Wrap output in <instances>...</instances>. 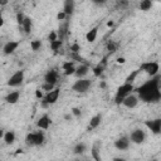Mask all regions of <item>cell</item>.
<instances>
[{
  "instance_id": "obj_1",
  "label": "cell",
  "mask_w": 161,
  "mask_h": 161,
  "mask_svg": "<svg viewBox=\"0 0 161 161\" xmlns=\"http://www.w3.org/2000/svg\"><path fill=\"white\" fill-rule=\"evenodd\" d=\"M138 97L143 102H158L161 98L160 92V75L156 74L137 89Z\"/></svg>"
},
{
  "instance_id": "obj_2",
  "label": "cell",
  "mask_w": 161,
  "mask_h": 161,
  "mask_svg": "<svg viewBox=\"0 0 161 161\" xmlns=\"http://www.w3.org/2000/svg\"><path fill=\"white\" fill-rule=\"evenodd\" d=\"M45 141V135L43 131H36V132H30L25 137V143L30 147L33 146H40Z\"/></svg>"
},
{
  "instance_id": "obj_3",
  "label": "cell",
  "mask_w": 161,
  "mask_h": 161,
  "mask_svg": "<svg viewBox=\"0 0 161 161\" xmlns=\"http://www.w3.org/2000/svg\"><path fill=\"white\" fill-rule=\"evenodd\" d=\"M135 88H133V84L132 83H123L121 87H118L117 88V92H116V96H114V102H116V104H121L122 103V101H123V98L126 97V96H128L130 93H132V91H133Z\"/></svg>"
},
{
  "instance_id": "obj_4",
  "label": "cell",
  "mask_w": 161,
  "mask_h": 161,
  "mask_svg": "<svg viewBox=\"0 0 161 161\" xmlns=\"http://www.w3.org/2000/svg\"><path fill=\"white\" fill-rule=\"evenodd\" d=\"M91 84H92V82L89 79H87V78H78V80H75L74 84L72 86V89L74 92H77V93H84V92H87L89 89Z\"/></svg>"
},
{
  "instance_id": "obj_5",
  "label": "cell",
  "mask_w": 161,
  "mask_h": 161,
  "mask_svg": "<svg viewBox=\"0 0 161 161\" xmlns=\"http://www.w3.org/2000/svg\"><path fill=\"white\" fill-rule=\"evenodd\" d=\"M158 69H160V67H158L157 62H146V63H142L141 67H140V70L146 72L151 77L158 74Z\"/></svg>"
},
{
  "instance_id": "obj_6",
  "label": "cell",
  "mask_w": 161,
  "mask_h": 161,
  "mask_svg": "<svg viewBox=\"0 0 161 161\" xmlns=\"http://www.w3.org/2000/svg\"><path fill=\"white\" fill-rule=\"evenodd\" d=\"M23 80H24V70H18L9 78L6 84L9 87H18L23 83Z\"/></svg>"
},
{
  "instance_id": "obj_7",
  "label": "cell",
  "mask_w": 161,
  "mask_h": 161,
  "mask_svg": "<svg viewBox=\"0 0 161 161\" xmlns=\"http://www.w3.org/2000/svg\"><path fill=\"white\" fill-rule=\"evenodd\" d=\"M145 138H146V133H145V131H142L141 128L133 130L132 133H131V136H130L131 142H133V143H136V145L142 143V142L145 141Z\"/></svg>"
},
{
  "instance_id": "obj_8",
  "label": "cell",
  "mask_w": 161,
  "mask_h": 161,
  "mask_svg": "<svg viewBox=\"0 0 161 161\" xmlns=\"http://www.w3.org/2000/svg\"><path fill=\"white\" fill-rule=\"evenodd\" d=\"M59 94H60V89H58V88H53L52 91H49V92L43 97V99L50 106V104H54V103L58 101Z\"/></svg>"
},
{
  "instance_id": "obj_9",
  "label": "cell",
  "mask_w": 161,
  "mask_h": 161,
  "mask_svg": "<svg viewBox=\"0 0 161 161\" xmlns=\"http://www.w3.org/2000/svg\"><path fill=\"white\" fill-rule=\"evenodd\" d=\"M137 103H138V97H137L136 94L130 93L128 96H126V97L123 98V101H122L121 104H123V106L127 107V108H135V107L137 106Z\"/></svg>"
},
{
  "instance_id": "obj_10",
  "label": "cell",
  "mask_w": 161,
  "mask_h": 161,
  "mask_svg": "<svg viewBox=\"0 0 161 161\" xmlns=\"http://www.w3.org/2000/svg\"><path fill=\"white\" fill-rule=\"evenodd\" d=\"M145 125H146V127H148V128L151 130V132L155 133V135H158V133L161 132V119H160V118H156V119H153V121H146Z\"/></svg>"
},
{
  "instance_id": "obj_11",
  "label": "cell",
  "mask_w": 161,
  "mask_h": 161,
  "mask_svg": "<svg viewBox=\"0 0 161 161\" xmlns=\"http://www.w3.org/2000/svg\"><path fill=\"white\" fill-rule=\"evenodd\" d=\"M114 147L119 151H125L130 147V138L128 137H119L118 140L114 141Z\"/></svg>"
},
{
  "instance_id": "obj_12",
  "label": "cell",
  "mask_w": 161,
  "mask_h": 161,
  "mask_svg": "<svg viewBox=\"0 0 161 161\" xmlns=\"http://www.w3.org/2000/svg\"><path fill=\"white\" fill-rule=\"evenodd\" d=\"M58 72L55 70V69H50V70H48L47 73H45V75H44V82H47V83H52V84H57V82H58Z\"/></svg>"
},
{
  "instance_id": "obj_13",
  "label": "cell",
  "mask_w": 161,
  "mask_h": 161,
  "mask_svg": "<svg viewBox=\"0 0 161 161\" xmlns=\"http://www.w3.org/2000/svg\"><path fill=\"white\" fill-rule=\"evenodd\" d=\"M18 47H19V42H13V40H10V42L5 43V45L3 47V52H4V54L9 55V54L14 53Z\"/></svg>"
},
{
  "instance_id": "obj_14",
  "label": "cell",
  "mask_w": 161,
  "mask_h": 161,
  "mask_svg": "<svg viewBox=\"0 0 161 161\" xmlns=\"http://www.w3.org/2000/svg\"><path fill=\"white\" fill-rule=\"evenodd\" d=\"M36 126L42 130H48L50 126V118L48 114H43L38 121H36Z\"/></svg>"
},
{
  "instance_id": "obj_15",
  "label": "cell",
  "mask_w": 161,
  "mask_h": 161,
  "mask_svg": "<svg viewBox=\"0 0 161 161\" xmlns=\"http://www.w3.org/2000/svg\"><path fill=\"white\" fill-rule=\"evenodd\" d=\"M74 8H75V3H74V0H64L63 11L65 13L67 16H70V15L74 13Z\"/></svg>"
},
{
  "instance_id": "obj_16",
  "label": "cell",
  "mask_w": 161,
  "mask_h": 161,
  "mask_svg": "<svg viewBox=\"0 0 161 161\" xmlns=\"http://www.w3.org/2000/svg\"><path fill=\"white\" fill-rule=\"evenodd\" d=\"M89 72V67L87 64H80L78 68H75L74 70V75L77 78H84Z\"/></svg>"
},
{
  "instance_id": "obj_17",
  "label": "cell",
  "mask_w": 161,
  "mask_h": 161,
  "mask_svg": "<svg viewBox=\"0 0 161 161\" xmlns=\"http://www.w3.org/2000/svg\"><path fill=\"white\" fill-rule=\"evenodd\" d=\"M106 65H107V58H103L102 62L98 63V64L93 68V74H94V77H101V74L103 73Z\"/></svg>"
},
{
  "instance_id": "obj_18",
  "label": "cell",
  "mask_w": 161,
  "mask_h": 161,
  "mask_svg": "<svg viewBox=\"0 0 161 161\" xmlns=\"http://www.w3.org/2000/svg\"><path fill=\"white\" fill-rule=\"evenodd\" d=\"M19 98H20V92L19 91H14V92H10L9 94H6L5 101H6V103L14 104V103H16L19 101Z\"/></svg>"
},
{
  "instance_id": "obj_19",
  "label": "cell",
  "mask_w": 161,
  "mask_h": 161,
  "mask_svg": "<svg viewBox=\"0 0 161 161\" xmlns=\"http://www.w3.org/2000/svg\"><path fill=\"white\" fill-rule=\"evenodd\" d=\"M62 68H63L65 75H72V74H74L75 68H74L73 62H70V60H69V62H64V63L62 64Z\"/></svg>"
},
{
  "instance_id": "obj_20",
  "label": "cell",
  "mask_w": 161,
  "mask_h": 161,
  "mask_svg": "<svg viewBox=\"0 0 161 161\" xmlns=\"http://www.w3.org/2000/svg\"><path fill=\"white\" fill-rule=\"evenodd\" d=\"M101 121H102V116L101 114H96L91 118L89 121V125H88V130H94L97 128L99 125H101Z\"/></svg>"
},
{
  "instance_id": "obj_21",
  "label": "cell",
  "mask_w": 161,
  "mask_h": 161,
  "mask_svg": "<svg viewBox=\"0 0 161 161\" xmlns=\"http://www.w3.org/2000/svg\"><path fill=\"white\" fill-rule=\"evenodd\" d=\"M97 34H98V26L92 28V29L86 34V39H87V42L93 43V42L96 40V38H97Z\"/></svg>"
},
{
  "instance_id": "obj_22",
  "label": "cell",
  "mask_w": 161,
  "mask_h": 161,
  "mask_svg": "<svg viewBox=\"0 0 161 161\" xmlns=\"http://www.w3.org/2000/svg\"><path fill=\"white\" fill-rule=\"evenodd\" d=\"M67 31H68V21L65 20V21L62 23L60 26H59V31L57 33V34H58V39L63 40V38L67 35Z\"/></svg>"
},
{
  "instance_id": "obj_23",
  "label": "cell",
  "mask_w": 161,
  "mask_h": 161,
  "mask_svg": "<svg viewBox=\"0 0 161 161\" xmlns=\"http://www.w3.org/2000/svg\"><path fill=\"white\" fill-rule=\"evenodd\" d=\"M31 25H33L31 24V19L28 18V16H25L24 20H23V24H21V28H23V30H24L25 34H29L31 31Z\"/></svg>"
},
{
  "instance_id": "obj_24",
  "label": "cell",
  "mask_w": 161,
  "mask_h": 161,
  "mask_svg": "<svg viewBox=\"0 0 161 161\" xmlns=\"http://www.w3.org/2000/svg\"><path fill=\"white\" fill-rule=\"evenodd\" d=\"M3 138H4V141H5L6 145H13L15 142V133L13 131H8V132L4 133V137Z\"/></svg>"
},
{
  "instance_id": "obj_25",
  "label": "cell",
  "mask_w": 161,
  "mask_h": 161,
  "mask_svg": "<svg viewBox=\"0 0 161 161\" xmlns=\"http://www.w3.org/2000/svg\"><path fill=\"white\" fill-rule=\"evenodd\" d=\"M138 8L142 11H148L152 8V0H141Z\"/></svg>"
},
{
  "instance_id": "obj_26",
  "label": "cell",
  "mask_w": 161,
  "mask_h": 161,
  "mask_svg": "<svg viewBox=\"0 0 161 161\" xmlns=\"http://www.w3.org/2000/svg\"><path fill=\"white\" fill-rule=\"evenodd\" d=\"M84 151H86V145H84L83 142L77 143V145L74 146V148H73V152H74L75 155H82Z\"/></svg>"
},
{
  "instance_id": "obj_27",
  "label": "cell",
  "mask_w": 161,
  "mask_h": 161,
  "mask_svg": "<svg viewBox=\"0 0 161 161\" xmlns=\"http://www.w3.org/2000/svg\"><path fill=\"white\" fill-rule=\"evenodd\" d=\"M62 44H63V40H60V39H55V40L50 42V49L54 50V52H57V50L62 47Z\"/></svg>"
},
{
  "instance_id": "obj_28",
  "label": "cell",
  "mask_w": 161,
  "mask_h": 161,
  "mask_svg": "<svg viewBox=\"0 0 161 161\" xmlns=\"http://www.w3.org/2000/svg\"><path fill=\"white\" fill-rule=\"evenodd\" d=\"M117 48H118V44H117L116 42H113V40H109V42L107 43V50H108L111 54H113V53L117 50Z\"/></svg>"
},
{
  "instance_id": "obj_29",
  "label": "cell",
  "mask_w": 161,
  "mask_h": 161,
  "mask_svg": "<svg viewBox=\"0 0 161 161\" xmlns=\"http://www.w3.org/2000/svg\"><path fill=\"white\" fill-rule=\"evenodd\" d=\"M40 47H42V42H40L39 39H34V40L30 42V48H31V50L36 52V50L40 49Z\"/></svg>"
},
{
  "instance_id": "obj_30",
  "label": "cell",
  "mask_w": 161,
  "mask_h": 161,
  "mask_svg": "<svg viewBox=\"0 0 161 161\" xmlns=\"http://www.w3.org/2000/svg\"><path fill=\"white\" fill-rule=\"evenodd\" d=\"M98 151H99V142H96L94 146L92 147V156L94 160H99V155H98Z\"/></svg>"
},
{
  "instance_id": "obj_31",
  "label": "cell",
  "mask_w": 161,
  "mask_h": 161,
  "mask_svg": "<svg viewBox=\"0 0 161 161\" xmlns=\"http://www.w3.org/2000/svg\"><path fill=\"white\" fill-rule=\"evenodd\" d=\"M141 70L140 69H137V70H133L127 78H126V83H133L135 82V79H136V77L138 75V73H140Z\"/></svg>"
},
{
  "instance_id": "obj_32",
  "label": "cell",
  "mask_w": 161,
  "mask_h": 161,
  "mask_svg": "<svg viewBox=\"0 0 161 161\" xmlns=\"http://www.w3.org/2000/svg\"><path fill=\"white\" fill-rule=\"evenodd\" d=\"M53 88H54V84H52V83H47V82H44V84L42 86V89H44V91H47V92L52 91Z\"/></svg>"
},
{
  "instance_id": "obj_33",
  "label": "cell",
  "mask_w": 161,
  "mask_h": 161,
  "mask_svg": "<svg viewBox=\"0 0 161 161\" xmlns=\"http://www.w3.org/2000/svg\"><path fill=\"white\" fill-rule=\"evenodd\" d=\"M79 50H80V47H79L78 43H73V44L70 45V52H72V53H78Z\"/></svg>"
},
{
  "instance_id": "obj_34",
  "label": "cell",
  "mask_w": 161,
  "mask_h": 161,
  "mask_svg": "<svg viewBox=\"0 0 161 161\" xmlns=\"http://www.w3.org/2000/svg\"><path fill=\"white\" fill-rule=\"evenodd\" d=\"M24 18H25V15H24L23 13H18V14H16V21H18V24H19L20 26H21V24H23Z\"/></svg>"
},
{
  "instance_id": "obj_35",
  "label": "cell",
  "mask_w": 161,
  "mask_h": 161,
  "mask_svg": "<svg viewBox=\"0 0 161 161\" xmlns=\"http://www.w3.org/2000/svg\"><path fill=\"white\" fill-rule=\"evenodd\" d=\"M48 38H49V42H53V40H55V39H58V34H57V31L52 30Z\"/></svg>"
},
{
  "instance_id": "obj_36",
  "label": "cell",
  "mask_w": 161,
  "mask_h": 161,
  "mask_svg": "<svg viewBox=\"0 0 161 161\" xmlns=\"http://www.w3.org/2000/svg\"><path fill=\"white\" fill-rule=\"evenodd\" d=\"M65 18H67V15H65V13H64L63 10L59 11L58 15H57V19H58V20H65Z\"/></svg>"
},
{
  "instance_id": "obj_37",
  "label": "cell",
  "mask_w": 161,
  "mask_h": 161,
  "mask_svg": "<svg viewBox=\"0 0 161 161\" xmlns=\"http://www.w3.org/2000/svg\"><path fill=\"white\" fill-rule=\"evenodd\" d=\"M72 114L75 116V117H79V116H80V109L77 108V107H73V108H72Z\"/></svg>"
},
{
  "instance_id": "obj_38",
  "label": "cell",
  "mask_w": 161,
  "mask_h": 161,
  "mask_svg": "<svg viewBox=\"0 0 161 161\" xmlns=\"http://www.w3.org/2000/svg\"><path fill=\"white\" fill-rule=\"evenodd\" d=\"M35 96H36V98L42 99V98H43V93H42V91H40V89H36V91H35Z\"/></svg>"
},
{
  "instance_id": "obj_39",
  "label": "cell",
  "mask_w": 161,
  "mask_h": 161,
  "mask_svg": "<svg viewBox=\"0 0 161 161\" xmlns=\"http://www.w3.org/2000/svg\"><path fill=\"white\" fill-rule=\"evenodd\" d=\"M40 106H42L43 108H48V107H49V104H48L43 98H42V101H40Z\"/></svg>"
},
{
  "instance_id": "obj_40",
  "label": "cell",
  "mask_w": 161,
  "mask_h": 161,
  "mask_svg": "<svg viewBox=\"0 0 161 161\" xmlns=\"http://www.w3.org/2000/svg\"><path fill=\"white\" fill-rule=\"evenodd\" d=\"M118 6H127V1L126 0H118Z\"/></svg>"
},
{
  "instance_id": "obj_41",
  "label": "cell",
  "mask_w": 161,
  "mask_h": 161,
  "mask_svg": "<svg viewBox=\"0 0 161 161\" xmlns=\"http://www.w3.org/2000/svg\"><path fill=\"white\" fill-rule=\"evenodd\" d=\"M94 4H97V5H102V4H104L106 3V0H92Z\"/></svg>"
},
{
  "instance_id": "obj_42",
  "label": "cell",
  "mask_w": 161,
  "mask_h": 161,
  "mask_svg": "<svg viewBox=\"0 0 161 161\" xmlns=\"http://www.w3.org/2000/svg\"><path fill=\"white\" fill-rule=\"evenodd\" d=\"M125 62H126V60H125V58H121V57H119V58H117V63H119V64H123Z\"/></svg>"
},
{
  "instance_id": "obj_43",
  "label": "cell",
  "mask_w": 161,
  "mask_h": 161,
  "mask_svg": "<svg viewBox=\"0 0 161 161\" xmlns=\"http://www.w3.org/2000/svg\"><path fill=\"white\" fill-rule=\"evenodd\" d=\"M4 25V18H3V14L0 13V28Z\"/></svg>"
},
{
  "instance_id": "obj_44",
  "label": "cell",
  "mask_w": 161,
  "mask_h": 161,
  "mask_svg": "<svg viewBox=\"0 0 161 161\" xmlns=\"http://www.w3.org/2000/svg\"><path fill=\"white\" fill-rule=\"evenodd\" d=\"M8 4V0H0V6H5Z\"/></svg>"
},
{
  "instance_id": "obj_45",
  "label": "cell",
  "mask_w": 161,
  "mask_h": 161,
  "mask_svg": "<svg viewBox=\"0 0 161 161\" xmlns=\"http://www.w3.org/2000/svg\"><path fill=\"white\" fill-rule=\"evenodd\" d=\"M99 87H101V88H106V82H104V80H102V82L99 83Z\"/></svg>"
},
{
  "instance_id": "obj_46",
  "label": "cell",
  "mask_w": 161,
  "mask_h": 161,
  "mask_svg": "<svg viewBox=\"0 0 161 161\" xmlns=\"http://www.w3.org/2000/svg\"><path fill=\"white\" fill-rule=\"evenodd\" d=\"M3 137H4V131H3L1 128H0V140H1Z\"/></svg>"
},
{
  "instance_id": "obj_47",
  "label": "cell",
  "mask_w": 161,
  "mask_h": 161,
  "mask_svg": "<svg viewBox=\"0 0 161 161\" xmlns=\"http://www.w3.org/2000/svg\"><path fill=\"white\" fill-rule=\"evenodd\" d=\"M107 26H113V21H112V20L108 21V23H107Z\"/></svg>"
},
{
  "instance_id": "obj_48",
  "label": "cell",
  "mask_w": 161,
  "mask_h": 161,
  "mask_svg": "<svg viewBox=\"0 0 161 161\" xmlns=\"http://www.w3.org/2000/svg\"><path fill=\"white\" fill-rule=\"evenodd\" d=\"M70 117H72L70 114H65V116H64V118H65V119H70Z\"/></svg>"
}]
</instances>
